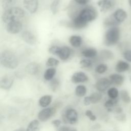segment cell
I'll return each mask as SVG.
<instances>
[{"instance_id": "f1b7e54d", "label": "cell", "mask_w": 131, "mask_h": 131, "mask_svg": "<svg viewBox=\"0 0 131 131\" xmlns=\"http://www.w3.org/2000/svg\"><path fill=\"white\" fill-rule=\"evenodd\" d=\"M91 103L96 104L98 103L102 98V95L100 93L95 92L92 93L90 96Z\"/></svg>"}, {"instance_id": "e575fe53", "label": "cell", "mask_w": 131, "mask_h": 131, "mask_svg": "<svg viewBox=\"0 0 131 131\" xmlns=\"http://www.w3.org/2000/svg\"><path fill=\"white\" fill-rule=\"evenodd\" d=\"M59 60L53 57L49 58L47 59V61L46 62V65L48 67L57 66L59 64Z\"/></svg>"}, {"instance_id": "30bf717a", "label": "cell", "mask_w": 131, "mask_h": 131, "mask_svg": "<svg viewBox=\"0 0 131 131\" xmlns=\"http://www.w3.org/2000/svg\"><path fill=\"white\" fill-rule=\"evenodd\" d=\"M23 4L30 13H34L38 9V0H24Z\"/></svg>"}, {"instance_id": "7402d4cb", "label": "cell", "mask_w": 131, "mask_h": 131, "mask_svg": "<svg viewBox=\"0 0 131 131\" xmlns=\"http://www.w3.org/2000/svg\"><path fill=\"white\" fill-rule=\"evenodd\" d=\"M56 69L53 68H49L47 69L43 74L44 79L48 81L51 80L52 79H53V77H54L56 74Z\"/></svg>"}, {"instance_id": "8fae6325", "label": "cell", "mask_w": 131, "mask_h": 131, "mask_svg": "<svg viewBox=\"0 0 131 131\" xmlns=\"http://www.w3.org/2000/svg\"><path fill=\"white\" fill-rule=\"evenodd\" d=\"M88 80V76L82 72L75 73L71 77V81L74 83L84 82Z\"/></svg>"}, {"instance_id": "ba28073f", "label": "cell", "mask_w": 131, "mask_h": 131, "mask_svg": "<svg viewBox=\"0 0 131 131\" xmlns=\"http://www.w3.org/2000/svg\"><path fill=\"white\" fill-rule=\"evenodd\" d=\"M112 84L110 79L106 78H101L97 80L96 83L95 87L99 92H104Z\"/></svg>"}, {"instance_id": "ee69618b", "label": "cell", "mask_w": 131, "mask_h": 131, "mask_svg": "<svg viewBox=\"0 0 131 131\" xmlns=\"http://www.w3.org/2000/svg\"><path fill=\"white\" fill-rule=\"evenodd\" d=\"M14 131H25V129L23 128H18V129H15V130Z\"/></svg>"}, {"instance_id": "d6986e66", "label": "cell", "mask_w": 131, "mask_h": 131, "mask_svg": "<svg viewBox=\"0 0 131 131\" xmlns=\"http://www.w3.org/2000/svg\"><path fill=\"white\" fill-rule=\"evenodd\" d=\"M52 97L51 95H45L40 98L38 101L39 105L42 107L46 108L49 106L52 102Z\"/></svg>"}, {"instance_id": "8d00e7d4", "label": "cell", "mask_w": 131, "mask_h": 131, "mask_svg": "<svg viewBox=\"0 0 131 131\" xmlns=\"http://www.w3.org/2000/svg\"><path fill=\"white\" fill-rule=\"evenodd\" d=\"M85 115L87 116L90 120L94 121L96 120V116L93 113V112L89 110H88L85 112Z\"/></svg>"}, {"instance_id": "d4e9b609", "label": "cell", "mask_w": 131, "mask_h": 131, "mask_svg": "<svg viewBox=\"0 0 131 131\" xmlns=\"http://www.w3.org/2000/svg\"><path fill=\"white\" fill-rule=\"evenodd\" d=\"M86 88L83 85H78L76 86L75 89V94L77 96L79 97H82L86 93Z\"/></svg>"}, {"instance_id": "bcb514c9", "label": "cell", "mask_w": 131, "mask_h": 131, "mask_svg": "<svg viewBox=\"0 0 131 131\" xmlns=\"http://www.w3.org/2000/svg\"><path fill=\"white\" fill-rule=\"evenodd\" d=\"M129 80H130V82H131V75H130V77H129Z\"/></svg>"}, {"instance_id": "277c9868", "label": "cell", "mask_w": 131, "mask_h": 131, "mask_svg": "<svg viewBox=\"0 0 131 131\" xmlns=\"http://www.w3.org/2000/svg\"><path fill=\"white\" fill-rule=\"evenodd\" d=\"M120 38V30L117 27L110 28L104 36V44L107 46H113L118 42Z\"/></svg>"}, {"instance_id": "8992f818", "label": "cell", "mask_w": 131, "mask_h": 131, "mask_svg": "<svg viewBox=\"0 0 131 131\" xmlns=\"http://www.w3.org/2000/svg\"><path fill=\"white\" fill-rule=\"evenodd\" d=\"M62 118L64 123L74 124L78 120V113L75 109L69 108L63 112Z\"/></svg>"}, {"instance_id": "4dcf8cb0", "label": "cell", "mask_w": 131, "mask_h": 131, "mask_svg": "<svg viewBox=\"0 0 131 131\" xmlns=\"http://www.w3.org/2000/svg\"><path fill=\"white\" fill-rule=\"evenodd\" d=\"M17 0H3L2 2L3 8L6 10L10 9L16 3Z\"/></svg>"}, {"instance_id": "484cf974", "label": "cell", "mask_w": 131, "mask_h": 131, "mask_svg": "<svg viewBox=\"0 0 131 131\" xmlns=\"http://www.w3.org/2000/svg\"><path fill=\"white\" fill-rule=\"evenodd\" d=\"M118 99H110L105 101L104 106L107 108L108 111H111L113 107H115L118 103Z\"/></svg>"}, {"instance_id": "f6af8a7d", "label": "cell", "mask_w": 131, "mask_h": 131, "mask_svg": "<svg viewBox=\"0 0 131 131\" xmlns=\"http://www.w3.org/2000/svg\"><path fill=\"white\" fill-rule=\"evenodd\" d=\"M129 3L130 5L131 6V0H129Z\"/></svg>"}, {"instance_id": "1f68e13d", "label": "cell", "mask_w": 131, "mask_h": 131, "mask_svg": "<svg viewBox=\"0 0 131 131\" xmlns=\"http://www.w3.org/2000/svg\"><path fill=\"white\" fill-rule=\"evenodd\" d=\"M107 70V66L105 64L101 63L98 64L95 68V71L98 74H103Z\"/></svg>"}, {"instance_id": "4fadbf2b", "label": "cell", "mask_w": 131, "mask_h": 131, "mask_svg": "<svg viewBox=\"0 0 131 131\" xmlns=\"http://www.w3.org/2000/svg\"><path fill=\"white\" fill-rule=\"evenodd\" d=\"M13 82V79L11 77L9 76H4L1 79V88L4 90H9L12 86Z\"/></svg>"}, {"instance_id": "9c48e42d", "label": "cell", "mask_w": 131, "mask_h": 131, "mask_svg": "<svg viewBox=\"0 0 131 131\" xmlns=\"http://www.w3.org/2000/svg\"><path fill=\"white\" fill-rule=\"evenodd\" d=\"M22 29V24L20 21H14L7 24L6 29L8 32L11 34H16Z\"/></svg>"}, {"instance_id": "44dd1931", "label": "cell", "mask_w": 131, "mask_h": 131, "mask_svg": "<svg viewBox=\"0 0 131 131\" xmlns=\"http://www.w3.org/2000/svg\"><path fill=\"white\" fill-rule=\"evenodd\" d=\"M81 54L85 57L91 58L96 56L97 54V52L95 49L91 48L83 50L81 52Z\"/></svg>"}, {"instance_id": "9a60e30c", "label": "cell", "mask_w": 131, "mask_h": 131, "mask_svg": "<svg viewBox=\"0 0 131 131\" xmlns=\"http://www.w3.org/2000/svg\"><path fill=\"white\" fill-rule=\"evenodd\" d=\"M110 80L111 83L117 86L121 85L124 80V77L118 74H113L110 76Z\"/></svg>"}, {"instance_id": "7a4b0ae2", "label": "cell", "mask_w": 131, "mask_h": 131, "mask_svg": "<svg viewBox=\"0 0 131 131\" xmlns=\"http://www.w3.org/2000/svg\"><path fill=\"white\" fill-rule=\"evenodd\" d=\"M25 15L24 10L19 7H12L6 10L3 13L2 18L3 21L7 24L12 21H19Z\"/></svg>"}, {"instance_id": "d6a6232c", "label": "cell", "mask_w": 131, "mask_h": 131, "mask_svg": "<svg viewBox=\"0 0 131 131\" xmlns=\"http://www.w3.org/2000/svg\"><path fill=\"white\" fill-rule=\"evenodd\" d=\"M100 55L102 58L105 60L111 59L113 57V54L110 51L108 50L101 51Z\"/></svg>"}, {"instance_id": "60d3db41", "label": "cell", "mask_w": 131, "mask_h": 131, "mask_svg": "<svg viewBox=\"0 0 131 131\" xmlns=\"http://www.w3.org/2000/svg\"><path fill=\"white\" fill-rule=\"evenodd\" d=\"M116 119L120 121H124L126 120V115L123 113L119 114L116 117Z\"/></svg>"}, {"instance_id": "603a6c76", "label": "cell", "mask_w": 131, "mask_h": 131, "mask_svg": "<svg viewBox=\"0 0 131 131\" xmlns=\"http://www.w3.org/2000/svg\"><path fill=\"white\" fill-rule=\"evenodd\" d=\"M39 122L35 119L31 121L28 125L26 131H38L39 129Z\"/></svg>"}, {"instance_id": "2e32d148", "label": "cell", "mask_w": 131, "mask_h": 131, "mask_svg": "<svg viewBox=\"0 0 131 131\" xmlns=\"http://www.w3.org/2000/svg\"><path fill=\"white\" fill-rule=\"evenodd\" d=\"M40 69V66L36 62H31L26 67V72L30 75H36L37 74Z\"/></svg>"}, {"instance_id": "d590c367", "label": "cell", "mask_w": 131, "mask_h": 131, "mask_svg": "<svg viewBox=\"0 0 131 131\" xmlns=\"http://www.w3.org/2000/svg\"><path fill=\"white\" fill-rule=\"evenodd\" d=\"M79 64L82 68H89L92 65V61L90 59H83L80 60Z\"/></svg>"}, {"instance_id": "74e56055", "label": "cell", "mask_w": 131, "mask_h": 131, "mask_svg": "<svg viewBox=\"0 0 131 131\" xmlns=\"http://www.w3.org/2000/svg\"><path fill=\"white\" fill-rule=\"evenodd\" d=\"M57 131H77V130L73 127L68 126H61L57 128Z\"/></svg>"}, {"instance_id": "ac0fdd59", "label": "cell", "mask_w": 131, "mask_h": 131, "mask_svg": "<svg viewBox=\"0 0 131 131\" xmlns=\"http://www.w3.org/2000/svg\"><path fill=\"white\" fill-rule=\"evenodd\" d=\"M130 69V65L126 62L122 60L119 61L116 66L115 70L119 73H122L129 70Z\"/></svg>"}, {"instance_id": "4316f807", "label": "cell", "mask_w": 131, "mask_h": 131, "mask_svg": "<svg viewBox=\"0 0 131 131\" xmlns=\"http://www.w3.org/2000/svg\"><path fill=\"white\" fill-rule=\"evenodd\" d=\"M107 95L110 99H117L119 95V92L117 88L112 87L110 88L107 92Z\"/></svg>"}, {"instance_id": "cb8c5ba5", "label": "cell", "mask_w": 131, "mask_h": 131, "mask_svg": "<svg viewBox=\"0 0 131 131\" xmlns=\"http://www.w3.org/2000/svg\"><path fill=\"white\" fill-rule=\"evenodd\" d=\"M119 24V23L115 19L113 15L106 18L104 22V26L107 27H110V28L114 27H117Z\"/></svg>"}, {"instance_id": "5b68a950", "label": "cell", "mask_w": 131, "mask_h": 131, "mask_svg": "<svg viewBox=\"0 0 131 131\" xmlns=\"http://www.w3.org/2000/svg\"><path fill=\"white\" fill-rule=\"evenodd\" d=\"M49 52L52 54L58 56L62 60H66L69 58L71 54V50L67 46L62 47L52 46L49 49Z\"/></svg>"}, {"instance_id": "52a82bcc", "label": "cell", "mask_w": 131, "mask_h": 131, "mask_svg": "<svg viewBox=\"0 0 131 131\" xmlns=\"http://www.w3.org/2000/svg\"><path fill=\"white\" fill-rule=\"evenodd\" d=\"M56 111V108L53 107L44 108L38 113V119L41 122H45L55 113Z\"/></svg>"}, {"instance_id": "836d02e7", "label": "cell", "mask_w": 131, "mask_h": 131, "mask_svg": "<svg viewBox=\"0 0 131 131\" xmlns=\"http://www.w3.org/2000/svg\"><path fill=\"white\" fill-rule=\"evenodd\" d=\"M50 88L52 90V91L55 92V91H57L59 88V81L57 79H55V78L51 80V81L50 82Z\"/></svg>"}, {"instance_id": "7c38bea8", "label": "cell", "mask_w": 131, "mask_h": 131, "mask_svg": "<svg viewBox=\"0 0 131 131\" xmlns=\"http://www.w3.org/2000/svg\"><path fill=\"white\" fill-rule=\"evenodd\" d=\"M23 39L27 43L33 45L36 42V38L33 34L29 31H25L21 34Z\"/></svg>"}, {"instance_id": "f35d334b", "label": "cell", "mask_w": 131, "mask_h": 131, "mask_svg": "<svg viewBox=\"0 0 131 131\" xmlns=\"http://www.w3.org/2000/svg\"><path fill=\"white\" fill-rule=\"evenodd\" d=\"M123 55L124 58L127 61L131 62V50H127L125 51Z\"/></svg>"}, {"instance_id": "6da1fadb", "label": "cell", "mask_w": 131, "mask_h": 131, "mask_svg": "<svg viewBox=\"0 0 131 131\" xmlns=\"http://www.w3.org/2000/svg\"><path fill=\"white\" fill-rule=\"evenodd\" d=\"M96 16L97 13L94 9L90 7L85 8L73 19L72 22V26L77 29L82 28L88 23L94 20Z\"/></svg>"}, {"instance_id": "e0dca14e", "label": "cell", "mask_w": 131, "mask_h": 131, "mask_svg": "<svg viewBox=\"0 0 131 131\" xmlns=\"http://www.w3.org/2000/svg\"><path fill=\"white\" fill-rule=\"evenodd\" d=\"M113 15L119 23L123 22L127 17L126 12L122 9H118L116 10Z\"/></svg>"}, {"instance_id": "7bdbcfd3", "label": "cell", "mask_w": 131, "mask_h": 131, "mask_svg": "<svg viewBox=\"0 0 131 131\" xmlns=\"http://www.w3.org/2000/svg\"><path fill=\"white\" fill-rule=\"evenodd\" d=\"M90 0H74L75 2L80 5H85L89 2Z\"/></svg>"}, {"instance_id": "ab89813d", "label": "cell", "mask_w": 131, "mask_h": 131, "mask_svg": "<svg viewBox=\"0 0 131 131\" xmlns=\"http://www.w3.org/2000/svg\"><path fill=\"white\" fill-rule=\"evenodd\" d=\"M61 123V121L59 119H55L52 121V125L56 128H58L59 127H60Z\"/></svg>"}, {"instance_id": "ffe728a7", "label": "cell", "mask_w": 131, "mask_h": 131, "mask_svg": "<svg viewBox=\"0 0 131 131\" xmlns=\"http://www.w3.org/2000/svg\"><path fill=\"white\" fill-rule=\"evenodd\" d=\"M69 42L73 47L78 48L81 45L82 38L79 35H72L69 38Z\"/></svg>"}, {"instance_id": "3957f363", "label": "cell", "mask_w": 131, "mask_h": 131, "mask_svg": "<svg viewBox=\"0 0 131 131\" xmlns=\"http://www.w3.org/2000/svg\"><path fill=\"white\" fill-rule=\"evenodd\" d=\"M0 61L3 67L10 69H15L19 63L16 55L13 52L7 50L1 53Z\"/></svg>"}, {"instance_id": "f546056e", "label": "cell", "mask_w": 131, "mask_h": 131, "mask_svg": "<svg viewBox=\"0 0 131 131\" xmlns=\"http://www.w3.org/2000/svg\"><path fill=\"white\" fill-rule=\"evenodd\" d=\"M60 3V0H53L50 6V9L53 14H55L57 13L59 9Z\"/></svg>"}, {"instance_id": "5bb4252c", "label": "cell", "mask_w": 131, "mask_h": 131, "mask_svg": "<svg viewBox=\"0 0 131 131\" xmlns=\"http://www.w3.org/2000/svg\"><path fill=\"white\" fill-rule=\"evenodd\" d=\"M97 4L101 12H106L112 8L113 2L112 0H99Z\"/></svg>"}, {"instance_id": "83f0119b", "label": "cell", "mask_w": 131, "mask_h": 131, "mask_svg": "<svg viewBox=\"0 0 131 131\" xmlns=\"http://www.w3.org/2000/svg\"><path fill=\"white\" fill-rule=\"evenodd\" d=\"M120 97L121 100L125 103H129L131 101V98L128 92L125 90H122L120 92Z\"/></svg>"}, {"instance_id": "b9f144b4", "label": "cell", "mask_w": 131, "mask_h": 131, "mask_svg": "<svg viewBox=\"0 0 131 131\" xmlns=\"http://www.w3.org/2000/svg\"><path fill=\"white\" fill-rule=\"evenodd\" d=\"M83 103L85 105H89L91 103V99L90 96H86L83 99Z\"/></svg>"}]
</instances>
